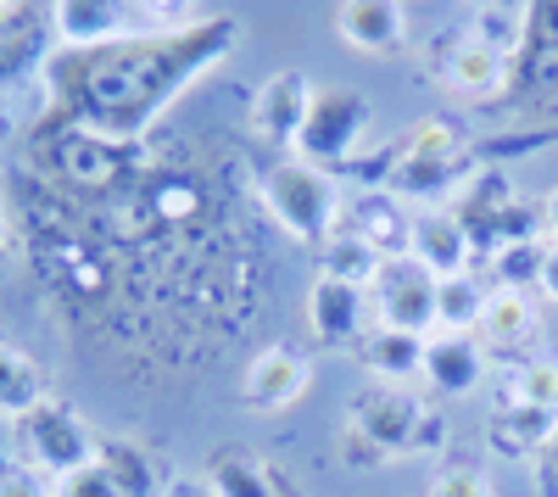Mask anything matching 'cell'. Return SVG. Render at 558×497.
I'll use <instances>...</instances> for the list:
<instances>
[{
	"label": "cell",
	"mask_w": 558,
	"mask_h": 497,
	"mask_svg": "<svg viewBox=\"0 0 558 497\" xmlns=\"http://www.w3.org/2000/svg\"><path fill=\"white\" fill-rule=\"evenodd\" d=\"M307 107H313V78L302 68H279V73H268L257 84V96H252V134L263 146H291L296 151Z\"/></svg>",
	"instance_id": "52a82bcc"
},
{
	"label": "cell",
	"mask_w": 558,
	"mask_h": 497,
	"mask_svg": "<svg viewBox=\"0 0 558 497\" xmlns=\"http://www.w3.org/2000/svg\"><path fill=\"white\" fill-rule=\"evenodd\" d=\"M23 17H28V0H0V34L17 28Z\"/></svg>",
	"instance_id": "836d02e7"
},
{
	"label": "cell",
	"mask_w": 558,
	"mask_h": 497,
	"mask_svg": "<svg viewBox=\"0 0 558 497\" xmlns=\"http://www.w3.org/2000/svg\"><path fill=\"white\" fill-rule=\"evenodd\" d=\"M45 397H51V386H45V369L34 364L23 347H12L7 336H0V420L17 425L28 409H39Z\"/></svg>",
	"instance_id": "d6986e66"
},
{
	"label": "cell",
	"mask_w": 558,
	"mask_h": 497,
	"mask_svg": "<svg viewBox=\"0 0 558 497\" xmlns=\"http://www.w3.org/2000/svg\"><path fill=\"white\" fill-rule=\"evenodd\" d=\"M140 12L157 17V23H179V17L196 12V0H140Z\"/></svg>",
	"instance_id": "1f68e13d"
},
{
	"label": "cell",
	"mask_w": 558,
	"mask_h": 497,
	"mask_svg": "<svg viewBox=\"0 0 558 497\" xmlns=\"http://www.w3.org/2000/svg\"><path fill=\"white\" fill-rule=\"evenodd\" d=\"M336 453H341V464H347L352 475H363V470H380V464H391V459H386L380 447L368 441V436H363V431H357L352 420L341 425V441H336Z\"/></svg>",
	"instance_id": "f1b7e54d"
},
{
	"label": "cell",
	"mask_w": 558,
	"mask_h": 497,
	"mask_svg": "<svg viewBox=\"0 0 558 497\" xmlns=\"http://www.w3.org/2000/svg\"><path fill=\"white\" fill-rule=\"evenodd\" d=\"M402 157H418V162H447V157H463V141L447 118H425L402 134Z\"/></svg>",
	"instance_id": "484cf974"
},
{
	"label": "cell",
	"mask_w": 558,
	"mask_h": 497,
	"mask_svg": "<svg viewBox=\"0 0 558 497\" xmlns=\"http://www.w3.org/2000/svg\"><path fill=\"white\" fill-rule=\"evenodd\" d=\"M307 325L324 347H357L368 336V325H375V302H368V291L347 286V280H313L307 291Z\"/></svg>",
	"instance_id": "9c48e42d"
},
{
	"label": "cell",
	"mask_w": 558,
	"mask_h": 497,
	"mask_svg": "<svg viewBox=\"0 0 558 497\" xmlns=\"http://www.w3.org/2000/svg\"><path fill=\"white\" fill-rule=\"evenodd\" d=\"M430 497H492V475L475 459H452L430 475Z\"/></svg>",
	"instance_id": "4316f807"
},
{
	"label": "cell",
	"mask_w": 558,
	"mask_h": 497,
	"mask_svg": "<svg viewBox=\"0 0 558 497\" xmlns=\"http://www.w3.org/2000/svg\"><path fill=\"white\" fill-rule=\"evenodd\" d=\"M263 202H268L274 223H279V230H286L296 246H318V252L336 241L341 213H347L341 185H336L324 168L302 162V157L274 162V168L263 173Z\"/></svg>",
	"instance_id": "7a4b0ae2"
},
{
	"label": "cell",
	"mask_w": 558,
	"mask_h": 497,
	"mask_svg": "<svg viewBox=\"0 0 558 497\" xmlns=\"http://www.w3.org/2000/svg\"><path fill=\"white\" fill-rule=\"evenodd\" d=\"M341 230L357 235V241H368V246L391 263V257H408V246H413V213H408V202H397L386 185H368L357 202H347Z\"/></svg>",
	"instance_id": "8fae6325"
},
{
	"label": "cell",
	"mask_w": 558,
	"mask_h": 497,
	"mask_svg": "<svg viewBox=\"0 0 558 497\" xmlns=\"http://www.w3.org/2000/svg\"><path fill=\"white\" fill-rule=\"evenodd\" d=\"M96 464L107 470V481H112L123 497H162V464H157L140 441L107 436V441L96 447Z\"/></svg>",
	"instance_id": "ffe728a7"
},
{
	"label": "cell",
	"mask_w": 558,
	"mask_h": 497,
	"mask_svg": "<svg viewBox=\"0 0 558 497\" xmlns=\"http://www.w3.org/2000/svg\"><path fill=\"white\" fill-rule=\"evenodd\" d=\"M307 380H313V364L296 347H263L241 375V402L252 414H286L307 391Z\"/></svg>",
	"instance_id": "ba28073f"
},
{
	"label": "cell",
	"mask_w": 558,
	"mask_h": 497,
	"mask_svg": "<svg viewBox=\"0 0 558 497\" xmlns=\"http://www.w3.org/2000/svg\"><path fill=\"white\" fill-rule=\"evenodd\" d=\"M96 447H101V436L78 420L73 402H57V397H45L39 409H28L12 425V453L28 470H39L51 486L96 464Z\"/></svg>",
	"instance_id": "277c9868"
},
{
	"label": "cell",
	"mask_w": 558,
	"mask_h": 497,
	"mask_svg": "<svg viewBox=\"0 0 558 497\" xmlns=\"http://www.w3.org/2000/svg\"><path fill=\"white\" fill-rule=\"evenodd\" d=\"M481 302L486 291L463 275V280H441V296H436V330L441 336H475L481 325Z\"/></svg>",
	"instance_id": "603a6c76"
},
{
	"label": "cell",
	"mask_w": 558,
	"mask_h": 497,
	"mask_svg": "<svg viewBox=\"0 0 558 497\" xmlns=\"http://www.w3.org/2000/svg\"><path fill=\"white\" fill-rule=\"evenodd\" d=\"M336 34L363 57H397L408 45V12L402 0H341Z\"/></svg>",
	"instance_id": "4fadbf2b"
},
{
	"label": "cell",
	"mask_w": 558,
	"mask_h": 497,
	"mask_svg": "<svg viewBox=\"0 0 558 497\" xmlns=\"http://www.w3.org/2000/svg\"><path fill=\"white\" fill-rule=\"evenodd\" d=\"M486 441L492 453L536 464L547 447L558 441V409H536V402H497L486 420Z\"/></svg>",
	"instance_id": "7c38bea8"
},
{
	"label": "cell",
	"mask_w": 558,
	"mask_h": 497,
	"mask_svg": "<svg viewBox=\"0 0 558 497\" xmlns=\"http://www.w3.org/2000/svg\"><path fill=\"white\" fill-rule=\"evenodd\" d=\"M118 146L101 141V134H78V141H68V173L84 179V185H107V179L118 173Z\"/></svg>",
	"instance_id": "d4e9b609"
},
{
	"label": "cell",
	"mask_w": 558,
	"mask_h": 497,
	"mask_svg": "<svg viewBox=\"0 0 558 497\" xmlns=\"http://www.w3.org/2000/svg\"><path fill=\"white\" fill-rule=\"evenodd\" d=\"M368 123H375V112H368V101L357 96V89H347V84L313 89L307 123L296 134V157L324 168V173L347 168V162H357V151L368 141Z\"/></svg>",
	"instance_id": "5b68a950"
},
{
	"label": "cell",
	"mask_w": 558,
	"mask_h": 497,
	"mask_svg": "<svg viewBox=\"0 0 558 497\" xmlns=\"http://www.w3.org/2000/svg\"><path fill=\"white\" fill-rule=\"evenodd\" d=\"M408 257L418 268H430L436 280H463V275H470V257H475V235L463 230V218L447 213V207L413 213V246H408Z\"/></svg>",
	"instance_id": "30bf717a"
},
{
	"label": "cell",
	"mask_w": 558,
	"mask_h": 497,
	"mask_svg": "<svg viewBox=\"0 0 558 497\" xmlns=\"http://www.w3.org/2000/svg\"><path fill=\"white\" fill-rule=\"evenodd\" d=\"M536 336V296L525 286H486V302H481V325H475V341L492 347V352H514Z\"/></svg>",
	"instance_id": "2e32d148"
},
{
	"label": "cell",
	"mask_w": 558,
	"mask_h": 497,
	"mask_svg": "<svg viewBox=\"0 0 558 497\" xmlns=\"http://www.w3.org/2000/svg\"><path fill=\"white\" fill-rule=\"evenodd\" d=\"M207 497H274L268 464L252 453V447H218L207 459Z\"/></svg>",
	"instance_id": "44dd1931"
},
{
	"label": "cell",
	"mask_w": 558,
	"mask_h": 497,
	"mask_svg": "<svg viewBox=\"0 0 558 497\" xmlns=\"http://www.w3.org/2000/svg\"><path fill=\"white\" fill-rule=\"evenodd\" d=\"M235 39H241V28L218 17V23L173 28V34H151V39H112L101 51H62L51 62V84L73 107L84 134L129 146Z\"/></svg>",
	"instance_id": "6da1fadb"
},
{
	"label": "cell",
	"mask_w": 558,
	"mask_h": 497,
	"mask_svg": "<svg viewBox=\"0 0 558 497\" xmlns=\"http://www.w3.org/2000/svg\"><path fill=\"white\" fill-rule=\"evenodd\" d=\"M441 78H447V89H458V96L492 101V96L508 89V78H514V57H502V51H492L486 39L463 34L447 51V62H441Z\"/></svg>",
	"instance_id": "5bb4252c"
},
{
	"label": "cell",
	"mask_w": 558,
	"mask_h": 497,
	"mask_svg": "<svg viewBox=\"0 0 558 497\" xmlns=\"http://www.w3.org/2000/svg\"><path fill=\"white\" fill-rule=\"evenodd\" d=\"M436 296H441V280L430 275V268H418L413 257H391L380 268V280L368 286V302H375V330L436 336Z\"/></svg>",
	"instance_id": "8992f818"
},
{
	"label": "cell",
	"mask_w": 558,
	"mask_h": 497,
	"mask_svg": "<svg viewBox=\"0 0 558 497\" xmlns=\"http://www.w3.org/2000/svg\"><path fill=\"white\" fill-rule=\"evenodd\" d=\"M502 402H536V409H558V357H525L508 369Z\"/></svg>",
	"instance_id": "cb8c5ba5"
},
{
	"label": "cell",
	"mask_w": 558,
	"mask_h": 497,
	"mask_svg": "<svg viewBox=\"0 0 558 497\" xmlns=\"http://www.w3.org/2000/svg\"><path fill=\"white\" fill-rule=\"evenodd\" d=\"M57 497H123V492L107 481V470H101V464H89V470H78V475L57 481Z\"/></svg>",
	"instance_id": "f546056e"
},
{
	"label": "cell",
	"mask_w": 558,
	"mask_h": 497,
	"mask_svg": "<svg viewBox=\"0 0 558 497\" xmlns=\"http://www.w3.org/2000/svg\"><path fill=\"white\" fill-rule=\"evenodd\" d=\"M425 347L430 336H402V330H368L357 341V357L375 386H391V391H413L425 380Z\"/></svg>",
	"instance_id": "9a60e30c"
},
{
	"label": "cell",
	"mask_w": 558,
	"mask_h": 497,
	"mask_svg": "<svg viewBox=\"0 0 558 497\" xmlns=\"http://www.w3.org/2000/svg\"><path fill=\"white\" fill-rule=\"evenodd\" d=\"M352 425L375 441L391 464L397 459H425V453H441V447H447V420L418 391L368 386L352 402Z\"/></svg>",
	"instance_id": "3957f363"
},
{
	"label": "cell",
	"mask_w": 558,
	"mask_h": 497,
	"mask_svg": "<svg viewBox=\"0 0 558 497\" xmlns=\"http://www.w3.org/2000/svg\"><path fill=\"white\" fill-rule=\"evenodd\" d=\"M51 28L62 51H101V45L123 39V0H57Z\"/></svg>",
	"instance_id": "e0dca14e"
},
{
	"label": "cell",
	"mask_w": 558,
	"mask_h": 497,
	"mask_svg": "<svg viewBox=\"0 0 558 497\" xmlns=\"http://www.w3.org/2000/svg\"><path fill=\"white\" fill-rule=\"evenodd\" d=\"M536 492H542V497H558V441L536 459Z\"/></svg>",
	"instance_id": "d6a6232c"
},
{
	"label": "cell",
	"mask_w": 558,
	"mask_h": 497,
	"mask_svg": "<svg viewBox=\"0 0 558 497\" xmlns=\"http://www.w3.org/2000/svg\"><path fill=\"white\" fill-rule=\"evenodd\" d=\"M0 497H57V486L28 470L17 453H0Z\"/></svg>",
	"instance_id": "83f0119b"
},
{
	"label": "cell",
	"mask_w": 558,
	"mask_h": 497,
	"mask_svg": "<svg viewBox=\"0 0 558 497\" xmlns=\"http://www.w3.org/2000/svg\"><path fill=\"white\" fill-rule=\"evenodd\" d=\"M324 263H318V275L324 280H347V286H357V291H368L380 280V268H386V257L368 246V241H357V235H347V230H336V241L318 252Z\"/></svg>",
	"instance_id": "7402d4cb"
},
{
	"label": "cell",
	"mask_w": 558,
	"mask_h": 497,
	"mask_svg": "<svg viewBox=\"0 0 558 497\" xmlns=\"http://www.w3.org/2000/svg\"><path fill=\"white\" fill-rule=\"evenodd\" d=\"M536 296L558 307V246H542V263H536Z\"/></svg>",
	"instance_id": "4dcf8cb0"
},
{
	"label": "cell",
	"mask_w": 558,
	"mask_h": 497,
	"mask_svg": "<svg viewBox=\"0 0 558 497\" xmlns=\"http://www.w3.org/2000/svg\"><path fill=\"white\" fill-rule=\"evenodd\" d=\"M486 375V352L475 336H430L425 347V386L441 391V397H470Z\"/></svg>",
	"instance_id": "ac0fdd59"
},
{
	"label": "cell",
	"mask_w": 558,
	"mask_h": 497,
	"mask_svg": "<svg viewBox=\"0 0 558 497\" xmlns=\"http://www.w3.org/2000/svg\"><path fill=\"white\" fill-rule=\"evenodd\" d=\"M542 223H547V241L558 246V185L547 191V202H542Z\"/></svg>",
	"instance_id": "e575fe53"
}]
</instances>
